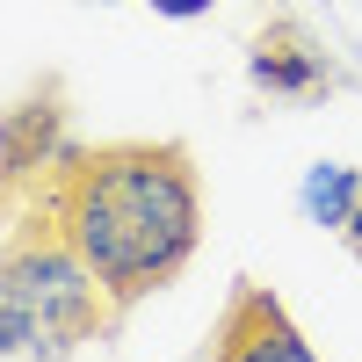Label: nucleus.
<instances>
[{
	"mask_svg": "<svg viewBox=\"0 0 362 362\" xmlns=\"http://www.w3.org/2000/svg\"><path fill=\"white\" fill-rule=\"evenodd\" d=\"M355 203H362V167L319 160V167H305V181H297V210H305L319 232H341L355 218Z\"/></svg>",
	"mask_w": 362,
	"mask_h": 362,
	"instance_id": "6",
	"label": "nucleus"
},
{
	"mask_svg": "<svg viewBox=\"0 0 362 362\" xmlns=\"http://www.w3.org/2000/svg\"><path fill=\"white\" fill-rule=\"evenodd\" d=\"M145 8H153V15H167V22H203L210 8H218V0H145Z\"/></svg>",
	"mask_w": 362,
	"mask_h": 362,
	"instance_id": "7",
	"label": "nucleus"
},
{
	"mask_svg": "<svg viewBox=\"0 0 362 362\" xmlns=\"http://www.w3.org/2000/svg\"><path fill=\"white\" fill-rule=\"evenodd\" d=\"M247 80L261 87V95H276V102H319L326 87H334V58L312 44L305 22L283 15V22H268L247 44Z\"/></svg>",
	"mask_w": 362,
	"mask_h": 362,
	"instance_id": "5",
	"label": "nucleus"
},
{
	"mask_svg": "<svg viewBox=\"0 0 362 362\" xmlns=\"http://www.w3.org/2000/svg\"><path fill=\"white\" fill-rule=\"evenodd\" d=\"M210 362H319V348L305 341V326L283 312V297L239 276L218 326H210Z\"/></svg>",
	"mask_w": 362,
	"mask_h": 362,
	"instance_id": "3",
	"label": "nucleus"
},
{
	"mask_svg": "<svg viewBox=\"0 0 362 362\" xmlns=\"http://www.w3.org/2000/svg\"><path fill=\"white\" fill-rule=\"evenodd\" d=\"M29 210L87 261L116 312L167 290L203 247V174L181 138L66 145L29 189Z\"/></svg>",
	"mask_w": 362,
	"mask_h": 362,
	"instance_id": "1",
	"label": "nucleus"
},
{
	"mask_svg": "<svg viewBox=\"0 0 362 362\" xmlns=\"http://www.w3.org/2000/svg\"><path fill=\"white\" fill-rule=\"evenodd\" d=\"M58 153H66V95H58V80H44L29 102L0 109V196L37 189Z\"/></svg>",
	"mask_w": 362,
	"mask_h": 362,
	"instance_id": "4",
	"label": "nucleus"
},
{
	"mask_svg": "<svg viewBox=\"0 0 362 362\" xmlns=\"http://www.w3.org/2000/svg\"><path fill=\"white\" fill-rule=\"evenodd\" d=\"M116 326L109 290L37 210L0 247V362H66Z\"/></svg>",
	"mask_w": 362,
	"mask_h": 362,
	"instance_id": "2",
	"label": "nucleus"
},
{
	"mask_svg": "<svg viewBox=\"0 0 362 362\" xmlns=\"http://www.w3.org/2000/svg\"><path fill=\"white\" fill-rule=\"evenodd\" d=\"M341 239H348V254H355V261H362V203H355V218H348V225H341Z\"/></svg>",
	"mask_w": 362,
	"mask_h": 362,
	"instance_id": "8",
	"label": "nucleus"
}]
</instances>
